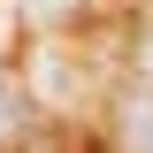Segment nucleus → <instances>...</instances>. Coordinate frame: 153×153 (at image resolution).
Listing matches in <instances>:
<instances>
[{
  "label": "nucleus",
  "instance_id": "nucleus-1",
  "mask_svg": "<svg viewBox=\"0 0 153 153\" xmlns=\"http://www.w3.org/2000/svg\"><path fill=\"white\" fill-rule=\"evenodd\" d=\"M16 107H23V100L8 92V69H0V123H16Z\"/></svg>",
  "mask_w": 153,
  "mask_h": 153
}]
</instances>
